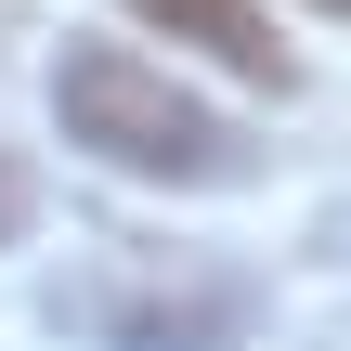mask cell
Wrapping results in <instances>:
<instances>
[{"label": "cell", "instance_id": "obj_3", "mask_svg": "<svg viewBox=\"0 0 351 351\" xmlns=\"http://www.w3.org/2000/svg\"><path fill=\"white\" fill-rule=\"evenodd\" d=\"M130 13L169 26V39H195V52H221L234 78H274V91H287V39H274L247 0H130Z\"/></svg>", "mask_w": 351, "mask_h": 351}, {"label": "cell", "instance_id": "obj_1", "mask_svg": "<svg viewBox=\"0 0 351 351\" xmlns=\"http://www.w3.org/2000/svg\"><path fill=\"white\" fill-rule=\"evenodd\" d=\"M52 326L104 351H247L261 326V274L221 261V247H143V234H104L91 261L52 274Z\"/></svg>", "mask_w": 351, "mask_h": 351}, {"label": "cell", "instance_id": "obj_2", "mask_svg": "<svg viewBox=\"0 0 351 351\" xmlns=\"http://www.w3.org/2000/svg\"><path fill=\"white\" fill-rule=\"evenodd\" d=\"M52 117H65V143H91V156L130 169V182H234V169H247V143H234L169 65H143L130 39H78V52L52 65Z\"/></svg>", "mask_w": 351, "mask_h": 351}, {"label": "cell", "instance_id": "obj_4", "mask_svg": "<svg viewBox=\"0 0 351 351\" xmlns=\"http://www.w3.org/2000/svg\"><path fill=\"white\" fill-rule=\"evenodd\" d=\"M26 221H39V182H26V169H13V156H0V247H13V234H26Z\"/></svg>", "mask_w": 351, "mask_h": 351}, {"label": "cell", "instance_id": "obj_5", "mask_svg": "<svg viewBox=\"0 0 351 351\" xmlns=\"http://www.w3.org/2000/svg\"><path fill=\"white\" fill-rule=\"evenodd\" d=\"M326 13H351V0H326Z\"/></svg>", "mask_w": 351, "mask_h": 351}]
</instances>
